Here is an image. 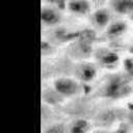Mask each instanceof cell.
<instances>
[{
	"instance_id": "8",
	"label": "cell",
	"mask_w": 133,
	"mask_h": 133,
	"mask_svg": "<svg viewBox=\"0 0 133 133\" xmlns=\"http://www.w3.org/2000/svg\"><path fill=\"white\" fill-rule=\"evenodd\" d=\"M95 76H96V70L91 65H85L80 74V77L83 81H90L91 79L95 78Z\"/></svg>"
},
{
	"instance_id": "12",
	"label": "cell",
	"mask_w": 133,
	"mask_h": 133,
	"mask_svg": "<svg viewBox=\"0 0 133 133\" xmlns=\"http://www.w3.org/2000/svg\"><path fill=\"white\" fill-rule=\"evenodd\" d=\"M132 52H133V48H132Z\"/></svg>"
},
{
	"instance_id": "10",
	"label": "cell",
	"mask_w": 133,
	"mask_h": 133,
	"mask_svg": "<svg viewBox=\"0 0 133 133\" xmlns=\"http://www.w3.org/2000/svg\"><path fill=\"white\" fill-rule=\"evenodd\" d=\"M118 60V56L113 53V52H109L107 54H105L103 57H102V62L106 65H112L114 64L116 61Z\"/></svg>"
},
{
	"instance_id": "2",
	"label": "cell",
	"mask_w": 133,
	"mask_h": 133,
	"mask_svg": "<svg viewBox=\"0 0 133 133\" xmlns=\"http://www.w3.org/2000/svg\"><path fill=\"white\" fill-rule=\"evenodd\" d=\"M96 6L92 0H65L64 10L75 17H89Z\"/></svg>"
},
{
	"instance_id": "6",
	"label": "cell",
	"mask_w": 133,
	"mask_h": 133,
	"mask_svg": "<svg viewBox=\"0 0 133 133\" xmlns=\"http://www.w3.org/2000/svg\"><path fill=\"white\" fill-rule=\"evenodd\" d=\"M128 90V85L126 82L122 81L121 79H114L110 82V84L108 85L106 91H107V96L109 97H119L124 94H126Z\"/></svg>"
},
{
	"instance_id": "1",
	"label": "cell",
	"mask_w": 133,
	"mask_h": 133,
	"mask_svg": "<svg viewBox=\"0 0 133 133\" xmlns=\"http://www.w3.org/2000/svg\"><path fill=\"white\" fill-rule=\"evenodd\" d=\"M41 9L42 23L46 26H56L60 24L63 11H65L63 7L47 1H43Z\"/></svg>"
},
{
	"instance_id": "11",
	"label": "cell",
	"mask_w": 133,
	"mask_h": 133,
	"mask_svg": "<svg viewBox=\"0 0 133 133\" xmlns=\"http://www.w3.org/2000/svg\"><path fill=\"white\" fill-rule=\"evenodd\" d=\"M46 133H64V128L62 125H54L49 128Z\"/></svg>"
},
{
	"instance_id": "9",
	"label": "cell",
	"mask_w": 133,
	"mask_h": 133,
	"mask_svg": "<svg viewBox=\"0 0 133 133\" xmlns=\"http://www.w3.org/2000/svg\"><path fill=\"white\" fill-rule=\"evenodd\" d=\"M88 130V123L84 119L77 121L72 127V133H85Z\"/></svg>"
},
{
	"instance_id": "4",
	"label": "cell",
	"mask_w": 133,
	"mask_h": 133,
	"mask_svg": "<svg viewBox=\"0 0 133 133\" xmlns=\"http://www.w3.org/2000/svg\"><path fill=\"white\" fill-rule=\"evenodd\" d=\"M109 9L118 17H131L133 15V0H106Z\"/></svg>"
},
{
	"instance_id": "7",
	"label": "cell",
	"mask_w": 133,
	"mask_h": 133,
	"mask_svg": "<svg viewBox=\"0 0 133 133\" xmlns=\"http://www.w3.org/2000/svg\"><path fill=\"white\" fill-rule=\"evenodd\" d=\"M126 29H127V24L125 22H123V21L112 22L111 21V23L107 27V32L109 35L116 36V35L122 34Z\"/></svg>"
},
{
	"instance_id": "3",
	"label": "cell",
	"mask_w": 133,
	"mask_h": 133,
	"mask_svg": "<svg viewBox=\"0 0 133 133\" xmlns=\"http://www.w3.org/2000/svg\"><path fill=\"white\" fill-rule=\"evenodd\" d=\"M113 12L109 9V7L105 4L100 7H95L91 11L89 18L94 25L101 28H107L108 25L111 23Z\"/></svg>"
},
{
	"instance_id": "5",
	"label": "cell",
	"mask_w": 133,
	"mask_h": 133,
	"mask_svg": "<svg viewBox=\"0 0 133 133\" xmlns=\"http://www.w3.org/2000/svg\"><path fill=\"white\" fill-rule=\"evenodd\" d=\"M55 90L62 96H74L79 91V84L71 78H59L54 82Z\"/></svg>"
},
{
	"instance_id": "13",
	"label": "cell",
	"mask_w": 133,
	"mask_h": 133,
	"mask_svg": "<svg viewBox=\"0 0 133 133\" xmlns=\"http://www.w3.org/2000/svg\"><path fill=\"white\" fill-rule=\"evenodd\" d=\"M132 119H133V117H132Z\"/></svg>"
}]
</instances>
